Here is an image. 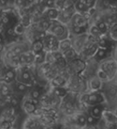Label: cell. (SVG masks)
Returning <instances> with one entry per match:
<instances>
[{
	"label": "cell",
	"instance_id": "cell-1",
	"mask_svg": "<svg viewBox=\"0 0 117 129\" xmlns=\"http://www.w3.org/2000/svg\"><path fill=\"white\" fill-rule=\"evenodd\" d=\"M49 34L55 36L58 40L69 38V29L66 25L61 23L58 20H53L50 21V25L48 29Z\"/></svg>",
	"mask_w": 117,
	"mask_h": 129
},
{
	"label": "cell",
	"instance_id": "cell-2",
	"mask_svg": "<svg viewBox=\"0 0 117 129\" xmlns=\"http://www.w3.org/2000/svg\"><path fill=\"white\" fill-rule=\"evenodd\" d=\"M67 68L70 70L71 74L73 75H80L83 73L86 68V62L81 58H76L67 62Z\"/></svg>",
	"mask_w": 117,
	"mask_h": 129
},
{
	"label": "cell",
	"instance_id": "cell-3",
	"mask_svg": "<svg viewBox=\"0 0 117 129\" xmlns=\"http://www.w3.org/2000/svg\"><path fill=\"white\" fill-rule=\"evenodd\" d=\"M43 41L44 44V50H47V52L58 50V40L53 35L49 34L46 35Z\"/></svg>",
	"mask_w": 117,
	"mask_h": 129
},
{
	"label": "cell",
	"instance_id": "cell-4",
	"mask_svg": "<svg viewBox=\"0 0 117 129\" xmlns=\"http://www.w3.org/2000/svg\"><path fill=\"white\" fill-rule=\"evenodd\" d=\"M88 33H85L79 36H75L73 38V39L70 38L71 40V44H72V48L76 51L78 54L82 52L84 44L88 39Z\"/></svg>",
	"mask_w": 117,
	"mask_h": 129
},
{
	"label": "cell",
	"instance_id": "cell-5",
	"mask_svg": "<svg viewBox=\"0 0 117 129\" xmlns=\"http://www.w3.org/2000/svg\"><path fill=\"white\" fill-rule=\"evenodd\" d=\"M102 70L105 72L109 78L110 80H111L115 76L116 73V63L114 60H108L104 62L100 68Z\"/></svg>",
	"mask_w": 117,
	"mask_h": 129
},
{
	"label": "cell",
	"instance_id": "cell-6",
	"mask_svg": "<svg viewBox=\"0 0 117 129\" xmlns=\"http://www.w3.org/2000/svg\"><path fill=\"white\" fill-rule=\"evenodd\" d=\"M70 26H79V27H87L88 21L82 14L75 12L71 18L69 22Z\"/></svg>",
	"mask_w": 117,
	"mask_h": 129
},
{
	"label": "cell",
	"instance_id": "cell-7",
	"mask_svg": "<svg viewBox=\"0 0 117 129\" xmlns=\"http://www.w3.org/2000/svg\"><path fill=\"white\" fill-rule=\"evenodd\" d=\"M105 101V98L102 93L96 92H92L90 94H88V99L86 104L90 106H94L96 104H101Z\"/></svg>",
	"mask_w": 117,
	"mask_h": 129
},
{
	"label": "cell",
	"instance_id": "cell-8",
	"mask_svg": "<svg viewBox=\"0 0 117 129\" xmlns=\"http://www.w3.org/2000/svg\"><path fill=\"white\" fill-rule=\"evenodd\" d=\"M75 13V11L74 10V8L67 10H60L57 20L60 21L61 23L66 25L69 23L71 18Z\"/></svg>",
	"mask_w": 117,
	"mask_h": 129
},
{
	"label": "cell",
	"instance_id": "cell-9",
	"mask_svg": "<svg viewBox=\"0 0 117 129\" xmlns=\"http://www.w3.org/2000/svg\"><path fill=\"white\" fill-rule=\"evenodd\" d=\"M18 82L26 84H30L32 83V75L27 70H22L18 74Z\"/></svg>",
	"mask_w": 117,
	"mask_h": 129
},
{
	"label": "cell",
	"instance_id": "cell-10",
	"mask_svg": "<svg viewBox=\"0 0 117 129\" xmlns=\"http://www.w3.org/2000/svg\"><path fill=\"white\" fill-rule=\"evenodd\" d=\"M103 84V82L101 81L96 76L90 78L89 80V88L92 92H96L101 88Z\"/></svg>",
	"mask_w": 117,
	"mask_h": 129
},
{
	"label": "cell",
	"instance_id": "cell-11",
	"mask_svg": "<svg viewBox=\"0 0 117 129\" xmlns=\"http://www.w3.org/2000/svg\"><path fill=\"white\" fill-rule=\"evenodd\" d=\"M101 116L105 120L108 124H116V115L113 112L109 110H102Z\"/></svg>",
	"mask_w": 117,
	"mask_h": 129
},
{
	"label": "cell",
	"instance_id": "cell-12",
	"mask_svg": "<svg viewBox=\"0 0 117 129\" xmlns=\"http://www.w3.org/2000/svg\"><path fill=\"white\" fill-rule=\"evenodd\" d=\"M67 79L64 76L57 75L53 78L51 84L53 87H65L67 84Z\"/></svg>",
	"mask_w": 117,
	"mask_h": 129
},
{
	"label": "cell",
	"instance_id": "cell-13",
	"mask_svg": "<svg viewBox=\"0 0 117 129\" xmlns=\"http://www.w3.org/2000/svg\"><path fill=\"white\" fill-rule=\"evenodd\" d=\"M59 12L60 10L56 8H47L45 10V14L50 21H53V20H57L59 15Z\"/></svg>",
	"mask_w": 117,
	"mask_h": 129
},
{
	"label": "cell",
	"instance_id": "cell-14",
	"mask_svg": "<svg viewBox=\"0 0 117 129\" xmlns=\"http://www.w3.org/2000/svg\"><path fill=\"white\" fill-rule=\"evenodd\" d=\"M62 54L63 57L65 60H66L67 63L69 62V61H71V60L76 58L77 57V56H79V54L77 53L76 51L72 47L70 48H69L68 50L63 52Z\"/></svg>",
	"mask_w": 117,
	"mask_h": 129
},
{
	"label": "cell",
	"instance_id": "cell-15",
	"mask_svg": "<svg viewBox=\"0 0 117 129\" xmlns=\"http://www.w3.org/2000/svg\"><path fill=\"white\" fill-rule=\"evenodd\" d=\"M74 4L71 0H58L56 1V6H58L59 10H67L73 8Z\"/></svg>",
	"mask_w": 117,
	"mask_h": 129
},
{
	"label": "cell",
	"instance_id": "cell-16",
	"mask_svg": "<svg viewBox=\"0 0 117 129\" xmlns=\"http://www.w3.org/2000/svg\"><path fill=\"white\" fill-rule=\"evenodd\" d=\"M71 47H72V44H71V40L69 38H67L63 39V40L58 41V50L60 52H64Z\"/></svg>",
	"mask_w": 117,
	"mask_h": 129
},
{
	"label": "cell",
	"instance_id": "cell-17",
	"mask_svg": "<svg viewBox=\"0 0 117 129\" xmlns=\"http://www.w3.org/2000/svg\"><path fill=\"white\" fill-rule=\"evenodd\" d=\"M88 34L90 35V36L93 37L94 38H96V40H99L100 38H101L104 36V35L102 34V33L100 31V29L97 28L95 24H93L90 26V27L88 29Z\"/></svg>",
	"mask_w": 117,
	"mask_h": 129
},
{
	"label": "cell",
	"instance_id": "cell-18",
	"mask_svg": "<svg viewBox=\"0 0 117 129\" xmlns=\"http://www.w3.org/2000/svg\"><path fill=\"white\" fill-rule=\"evenodd\" d=\"M43 50H44V44L43 41L41 40L34 41L32 46V52H33V54H36L43 52Z\"/></svg>",
	"mask_w": 117,
	"mask_h": 129
},
{
	"label": "cell",
	"instance_id": "cell-19",
	"mask_svg": "<svg viewBox=\"0 0 117 129\" xmlns=\"http://www.w3.org/2000/svg\"><path fill=\"white\" fill-rule=\"evenodd\" d=\"M36 108V106L33 103H32L29 100H26L25 102H24L23 109L26 113L29 114H33L34 112L35 111Z\"/></svg>",
	"mask_w": 117,
	"mask_h": 129
},
{
	"label": "cell",
	"instance_id": "cell-20",
	"mask_svg": "<svg viewBox=\"0 0 117 129\" xmlns=\"http://www.w3.org/2000/svg\"><path fill=\"white\" fill-rule=\"evenodd\" d=\"M70 31H69V34H71L73 36H79V35L83 34L86 32L87 27H79V26H70Z\"/></svg>",
	"mask_w": 117,
	"mask_h": 129
},
{
	"label": "cell",
	"instance_id": "cell-21",
	"mask_svg": "<svg viewBox=\"0 0 117 129\" xmlns=\"http://www.w3.org/2000/svg\"><path fill=\"white\" fill-rule=\"evenodd\" d=\"M96 23H95V25L97 27V28L100 29V31L102 33V34L104 35L106 33H107L108 31V25L106 24V23L102 19H100L99 20L96 21Z\"/></svg>",
	"mask_w": 117,
	"mask_h": 129
},
{
	"label": "cell",
	"instance_id": "cell-22",
	"mask_svg": "<svg viewBox=\"0 0 117 129\" xmlns=\"http://www.w3.org/2000/svg\"><path fill=\"white\" fill-rule=\"evenodd\" d=\"M101 106L99 104H96L94 105V107H92L91 109V112H90V115L94 116L96 118H100L101 116L102 112V109Z\"/></svg>",
	"mask_w": 117,
	"mask_h": 129
},
{
	"label": "cell",
	"instance_id": "cell-23",
	"mask_svg": "<svg viewBox=\"0 0 117 129\" xmlns=\"http://www.w3.org/2000/svg\"><path fill=\"white\" fill-rule=\"evenodd\" d=\"M54 94L58 98H64L67 95V90L65 87H54Z\"/></svg>",
	"mask_w": 117,
	"mask_h": 129
},
{
	"label": "cell",
	"instance_id": "cell-24",
	"mask_svg": "<svg viewBox=\"0 0 117 129\" xmlns=\"http://www.w3.org/2000/svg\"><path fill=\"white\" fill-rule=\"evenodd\" d=\"M16 77V74L12 70H6L5 72V77L4 78V80L6 83L11 82Z\"/></svg>",
	"mask_w": 117,
	"mask_h": 129
},
{
	"label": "cell",
	"instance_id": "cell-25",
	"mask_svg": "<svg viewBox=\"0 0 117 129\" xmlns=\"http://www.w3.org/2000/svg\"><path fill=\"white\" fill-rule=\"evenodd\" d=\"M96 76L102 82H105V81H110L109 78L108 76L105 72L102 70L101 68H99L96 70Z\"/></svg>",
	"mask_w": 117,
	"mask_h": 129
},
{
	"label": "cell",
	"instance_id": "cell-26",
	"mask_svg": "<svg viewBox=\"0 0 117 129\" xmlns=\"http://www.w3.org/2000/svg\"><path fill=\"white\" fill-rule=\"evenodd\" d=\"M106 56V50L98 48L97 51H96V54H94V57L96 58L97 60V59L98 60H102L103 58H105Z\"/></svg>",
	"mask_w": 117,
	"mask_h": 129
},
{
	"label": "cell",
	"instance_id": "cell-27",
	"mask_svg": "<svg viewBox=\"0 0 117 129\" xmlns=\"http://www.w3.org/2000/svg\"><path fill=\"white\" fill-rule=\"evenodd\" d=\"M25 48L23 46L21 45H16L15 46H14L12 48L11 51L14 53V55H20L22 53L25 52Z\"/></svg>",
	"mask_w": 117,
	"mask_h": 129
},
{
	"label": "cell",
	"instance_id": "cell-28",
	"mask_svg": "<svg viewBox=\"0 0 117 129\" xmlns=\"http://www.w3.org/2000/svg\"><path fill=\"white\" fill-rule=\"evenodd\" d=\"M10 90H9V87L6 84H2L0 85V94L2 96L6 97L9 95Z\"/></svg>",
	"mask_w": 117,
	"mask_h": 129
},
{
	"label": "cell",
	"instance_id": "cell-29",
	"mask_svg": "<svg viewBox=\"0 0 117 129\" xmlns=\"http://www.w3.org/2000/svg\"><path fill=\"white\" fill-rule=\"evenodd\" d=\"M97 45L98 48H103L107 50L108 48V41L106 39L104 38L103 37L100 38L97 42Z\"/></svg>",
	"mask_w": 117,
	"mask_h": 129
},
{
	"label": "cell",
	"instance_id": "cell-30",
	"mask_svg": "<svg viewBox=\"0 0 117 129\" xmlns=\"http://www.w3.org/2000/svg\"><path fill=\"white\" fill-rule=\"evenodd\" d=\"M76 122L78 125L83 126L87 124L86 123V117L84 114H80V115L77 116Z\"/></svg>",
	"mask_w": 117,
	"mask_h": 129
},
{
	"label": "cell",
	"instance_id": "cell-31",
	"mask_svg": "<svg viewBox=\"0 0 117 129\" xmlns=\"http://www.w3.org/2000/svg\"><path fill=\"white\" fill-rule=\"evenodd\" d=\"M109 31V35L110 38H112V40H113L114 41H116L117 38V31H116V25L112 27L111 28H110L108 29Z\"/></svg>",
	"mask_w": 117,
	"mask_h": 129
},
{
	"label": "cell",
	"instance_id": "cell-32",
	"mask_svg": "<svg viewBox=\"0 0 117 129\" xmlns=\"http://www.w3.org/2000/svg\"><path fill=\"white\" fill-rule=\"evenodd\" d=\"M14 33L17 35H22L24 33V27L23 25L20 23L16 25V27L14 28Z\"/></svg>",
	"mask_w": 117,
	"mask_h": 129
},
{
	"label": "cell",
	"instance_id": "cell-33",
	"mask_svg": "<svg viewBox=\"0 0 117 129\" xmlns=\"http://www.w3.org/2000/svg\"><path fill=\"white\" fill-rule=\"evenodd\" d=\"M16 90L19 92H24L28 89V85L18 82V83H16Z\"/></svg>",
	"mask_w": 117,
	"mask_h": 129
},
{
	"label": "cell",
	"instance_id": "cell-34",
	"mask_svg": "<svg viewBox=\"0 0 117 129\" xmlns=\"http://www.w3.org/2000/svg\"><path fill=\"white\" fill-rule=\"evenodd\" d=\"M44 4L47 8H55L56 6V0H45Z\"/></svg>",
	"mask_w": 117,
	"mask_h": 129
},
{
	"label": "cell",
	"instance_id": "cell-35",
	"mask_svg": "<svg viewBox=\"0 0 117 129\" xmlns=\"http://www.w3.org/2000/svg\"><path fill=\"white\" fill-rule=\"evenodd\" d=\"M86 1V5L89 9L94 8L97 3V0H85Z\"/></svg>",
	"mask_w": 117,
	"mask_h": 129
},
{
	"label": "cell",
	"instance_id": "cell-36",
	"mask_svg": "<svg viewBox=\"0 0 117 129\" xmlns=\"http://www.w3.org/2000/svg\"><path fill=\"white\" fill-rule=\"evenodd\" d=\"M64 108H73V109H76L75 104L71 100H67L64 103Z\"/></svg>",
	"mask_w": 117,
	"mask_h": 129
},
{
	"label": "cell",
	"instance_id": "cell-37",
	"mask_svg": "<svg viewBox=\"0 0 117 129\" xmlns=\"http://www.w3.org/2000/svg\"><path fill=\"white\" fill-rule=\"evenodd\" d=\"M63 112L65 114L69 116H72L76 113V109H73V108H64L63 109Z\"/></svg>",
	"mask_w": 117,
	"mask_h": 129
},
{
	"label": "cell",
	"instance_id": "cell-38",
	"mask_svg": "<svg viewBox=\"0 0 117 129\" xmlns=\"http://www.w3.org/2000/svg\"><path fill=\"white\" fill-rule=\"evenodd\" d=\"M96 118L90 114L86 117V123H88V124H91V125L94 124L96 123Z\"/></svg>",
	"mask_w": 117,
	"mask_h": 129
},
{
	"label": "cell",
	"instance_id": "cell-39",
	"mask_svg": "<svg viewBox=\"0 0 117 129\" xmlns=\"http://www.w3.org/2000/svg\"><path fill=\"white\" fill-rule=\"evenodd\" d=\"M15 4L16 6L22 8L26 6V0H15Z\"/></svg>",
	"mask_w": 117,
	"mask_h": 129
},
{
	"label": "cell",
	"instance_id": "cell-40",
	"mask_svg": "<svg viewBox=\"0 0 117 129\" xmlns=\"http://www.w3.org/2000/svg\"><path fill=\"white\" fill-rule=\"evenodd\" d=\"M40 96H41V95H40V92H39L38 90H33L31 92V93H30V98L38 99Z\"/></svg>",
	"mask_w": 117,
	"mask_h": 129
},
{
	"label": "cell",
	"instance_id": "cell-41",
	"mask_svg": "<svg viewBox=\"0 0 117 129\" xmlns=\"http://www.w3.org/2000/svg\"><path fill=\"white\" fill-rule=\"evenodd\" d=\"M10 127V123L8 122V121H4L2 122L0 126L1 128H9Z\"/></svg>",
	"mask_w": 117,
	"mask_h": 129
},
{
	"label": "cell",
	"instance_id": "cell-42",
	"mask_svg": "<svg viewBox=\"0 0 117 129\" xmlns=\"http://www.w3.org/2000/svg\"><path fill=\"white\" fill-rule=\"evenodd\" d=\"M10 102L13 107H16L18 104V100H17L15 97H12V98H11V100H10Z\"/></svg>",
	"mask_w": 117,
	"mask_h": 129
},
{
	"label": "cell",
	"instance_id": "cell-43",
	"mask_svg": "<svg viewBox=\"0 0 117 129\" xmlns=\"http://www.w3.org/2000/svg\"><path fill=\"white\" fill-rule=\"evenodd\" d=\"M0 18H1V20H2V23H4V24H7V23H8L9 21H10L9 17L7 16H2Z\"/></svg>",
	"mask_w": 117,
	"mask_h": 129
},
{
	"label": "cell",
	"instance_id": "cell-44",
	"mask_svg": "<svg viewBox=\"0 0 117 129\" xmlns=\"http://www.w3.org/2000/svg\"><path fill=\"white\" fill-rule=\"evenodd\" d=\"M29 100L32 103H33L36 106H37V105H39L40 103H39V100L38 99H36V98H30Z\"/></svg>",
	"mask_w": 117,
	"mask_h": 129
},
{
	"label": "cell",
	"instance_id": "cell-45",
	"mask_svg": "<svg viewBox=\"0 0 117 129\" xmlns=\"http://www.w3.org/2000/svg\"><path fill=\"white\" fill-rule=\"evenodd\" d=\"M26 4H28V5H30V4H34L36 0H26Z\"/></svg>",
	"mask_w": 117,
	"mask_h": 129
},
{
	"label": "cell",
	"instance_id": "cell-46",
	"mask_svg": "<svg viewBox=\"0 0 117 129\" xmlns=\"http://www.w3.org/2000/svg\"><path fill=\"white\" fill-rule=\"evenodd\" d=\"M8 34L9 35H13L14 34V29H12V28H10V29L8 30Z\"/></svg>",
	"mask_w": 117,
	"mask_h": 129
},
{
	"label": "cell",
	"instance_id": "cell-47",
	"mask_svg": "<svg viewBox=\"0 0 117 129\" xmlns=\"http://www.w3.org/2000/svg\"><path fill=\"white\" fill-rule=\"evenodd\" d=\"M71 2H72L73 3V4H75V2H77L78 0H71Z\"/></svg>",
	"mask_w": 117,
	"mask_h": 129
},
{
	"label": "cell",
	"instance_id": "cell-48",
	"mask_svg": "<svg viewBox=\"0 0 117 129\" xmlns=\"http://www.w3.org/2000/svg\"><path fill=\"white\" fill-rule=\"evenodd\" d=\"M2 38L0 37V44L2 43Z\"/></svg>",
	"mask_w": 117,
	"mask_h": 129
}]
</instances>
